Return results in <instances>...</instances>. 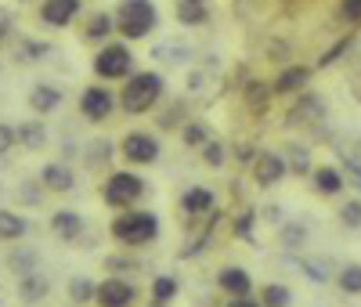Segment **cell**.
I'll list each match as a JSON object with an SVG mask.
<instances>
[{
	"label": "cell",
	"instance_id": "obj_1",
	"mask_svg": "<svg viewBox=\"0 0 361 307\" xmlns=\"http://www.w3.org/2000/svg\"><path fill=\"white\" fill-rule=\"evenodd\" d=\"M163 90H166L163 73L141 69V73L123 80V87H119V95H116V109H123L127 116H145V112H152L159 105Z\"/></svg>",
	"mask_w": 361,
	"mask_h": 307
},
{
	"label": "cell",
	"instance_id": "obj_2",
	"mask_svg": "<svg viewBox=\"0 0 361 307\" xmlns=\"http://www.w3.org/2000/svg\"><path fill=\"white\" fill-rule=\"evenodd\" d=\"M109 235L123 246V250H145V246H152L159 239V217L152 210H141V206L123 210L112 217Z\"/></svg>",
	"mask_w": 361,
	"mask_h": 307
},
{
	"label": "cell",
	"instance_id": "obj_3",
	"mask_svg": "<svg viewBox=\"0 0 361 307\" xmlns=\"http://www.w3.org/2000/svg\"><path fill=\"white\" fill-rule=\"evenodd\" d=\"M145 192H148V181H145L137 170H130V167L109 170L105 181H102V203H105L109 210H116V213L134 210V206L145 199Z\"/></svg>",
	"mask_w": 361,
	"mask_h": 307
},
{
	"label": "cell",
	"instance_id": "obj_4",
	"mask_svg": "<svg viewBox=\"0 0 361 307\" xmlns=\"http://www.w3.org/2000/svg\"><path fill=\"white\" fill-rule=\"evenodd\" d=\"M112 22H116V33L123 37V44L130 40H145L152 29L159 25V8L152 0H119V8L112 11Z\"/></svg>",
	"mask_w": 361,
	"mask_h": 307
},
{
	"label": "cell",
	"instance_id": "obj_5",
	"mask_svg": "<svg viewBox=\"0 0 361 307\" xmlns=\"http://www.w3.org/2000/svg\"><path fill=\"white\" fill-rule=\"evenodd\" d=\"M90 69H94L98 83L134 76L137 69H134V51H130V44H123V40H109V44H102L98 54H94V61H90Z\"/></svg>",
	"mask_w": 361,
	"mask_h": 307
},
{
	"label": "cell",
	"instance_id": "obj_6",
	"mask_svg": "<svg viewBox=\"0 0 361 307\" xmlns=\"http://www.w3.org/2000/svg\"><path fill=\"white\" fill-rule=\"evenodd\" d=\"M116 152L123 156V163H127L130 170H137V167H152V163H159L163 145H159V138H156L152 131H127L123 138H119Z\"/></svg>",
	"mask_w": 361,
	"mask_h": 307
},
{
	"label": "cell",
	"instance_id": "obj_7",
	"mask_svg": "<svg viewBox=\"0 0 361 307\" xmlns=\"http://www.w3.org/2000/svg\"><path fill=\"white\" fill-rule=\"evenodd\" d=\"M286 177H289L286 174V159H282V152H275V148H260L257 159L250 163V181L257 184L260 192L275 188V184H282Z\"/></svg>",
	"mask_w": 361,
	"mask_h": 307
},
{
	"label": "cell",
	"instance_id": "obj_8",
	"mask_svg": "<svg viewBox=\"0 0 361 307\" xmlns=\"http://www.w3.org/2000/svg\"><path fill=\"white\" fill-rule=\"evenodd\" d=\"M137 303V286L134 279H116L105 275L94 289V307H134Z\"/></svg>",
	"mask_w": 361,
	"mask_h": 307
},
{
	"label": "cell",
	"instance_id": "obj_9",
	"mask_svg": "<svg viewBox=\"0 0 361 307\" xmlns=\"http://www.w3.org/2000/svg\"><path fill=\"white\" fill-rule=\"evenodd\" d=\"M116 112V95H112V87H102V83H90L83 95H80V116L87 123H105L112 119Z\"/></svg>",
	"mask_w": 361,
	"mask_h": 307
},
{
	"label": "cell",
	"instance_id": "obj_10",
	"mask_svg": "<svg viewBox=\"0 0 361 307\" xmlns=\"http://www.w3.org/2000/svg\"><path fill=\"white\" fill-rule=\"evenodd\" d=\"M311 76H314V69H311V66H282V69H279V76L271 80V95H275V98L304 95V90L311 87Z\"/></svg>",
	"mask_w": 361,
	"mask_h": 307
},
{
	"label": "cell",
	"instance_id": "obj_11",
	"mask_svg": "<svg viewBox=\"0 0 361 307\" xmlns=\"http://www.w3.org/2000/svg\"><path fill=\"white\" fill-rule=\"evenodd\" d=\"M76 174H73V167L69 163H62V159H54V163H44L40 167V174H37V184L44 192H51V195H69L73 188H76Z\"/></svg>",
	"mask_w": 361,
	"mask_h": 307
},
{
	"label": "cell",
	"instance_id": "obj_12",
	"mask_svg": "<svg viewBox=\"0 0 361 307\" xmlns=\"http://www.w3.org/2000/svg\"><path fill=\"white\" fill-rule=\"evenodd\" d=\"M217 289L228 296V300H238V296H253L257 293V282H253V275L246 267H238V264H228L217 271Z\"/></svg>",
	"mask_w": 361,
	"mask_h": 307
},
{
	"label": "cell",
	"instance_id": "obj_13",
	"mask_svg": "<svg viewBox=\"0 0 361 307\" xmlns=\"http://www.w3.org/2000/svg\"><path fill=\"white\" fill-rule=\"evenodd\" d=\"M318 119H325V98L314 95V90L307 87L304 95H296L286 123H289V127H307V123H318Z\"/></svg>",
	"mask_w": 361,
	"mask_h": 307
},
{
	"label": "cell",
	"instance_id": "obj_14",
	"mask_svg": "<svg viewBox=\"0 0 361 307\" xmlns=\"http://www.w3.org/2000/svg\"><path fill=\"white\" fill-rule=\"evenodd\" d=\"M177 206H180V213H185L188 221H199V217H206V213H214V210H217V195L209 192L206 184H192V188L180 192Z\"/></svg>",
	"mask_w": 361,
	"mask_h": 307
},
{
	"label": "cell",
	"instance_id": "obj_15",
	"mask_svg": "<svg viewBox=\"0 0 361 307\" xmlns=\"http://www.w3.org/2000/svg\"><path fill=\"white\" fill-rule=\"evenodd\" d=\"M311 184H314V192L318 195H343V188H347V174H343V167H333V163H325V167H314L311 170Z\"/></svg>",
	"mask_w": 361,
	"mask_h": 307
},
{
	"label": "cell",
	"instance_id": "obj_16",
	"mask_svg": "<svg viewBox=\"0 0 361 307\" xmlns=\"http://www.w3.org/2000/svg\"><path fill=\"white\" fill-rule=\"evenodd\" d=\"M80 15V0H44L40 4V22L51 29H66Z\"/></svg>",
	"mask_w": 361,
	"mask_h": 307
},
{
	"label": "cell",
	"instance_id": "obj_17",
	"mask_svg": "<svg viewBox=\"0 0 361 307\" xmlns=\"http://www.w3.org/2000/svg\"><path fill=\"white\" fill-rule=\"evenodd\" d=\"M51 235L58 239V242H76L80 235H83V217L76 210H54L51 213Z\"/></svg>",
	"mask_w": 361,
	"mask_h": 307
},
{
	"label": "cell",
	"instance_id": "obj_18",
	"mask_svg": "<svg viewBox=\"0 0 361 307\" xmlns=\"http://www.w3.org/2000/svg\"><path fill=\"white\" fill-rule=\"evenodd\" d=\"M282 159H286V174H289V177H311V170H314L311 148L300 145V141H289V145H286Z\"/></svg>",
	"mask_w": 361,
	"mask_h": 307
},
{
	"label": "cell",
	"instance_id": "obj_19",
	"mask_svg": "<svg viewBox=\"0 0 361 307\" xmlns=\"http://www.w3.org/2000/svg\"><path fill=\"white\" fill-rule=\"evenodd\" d=\"M58 105H62V87L37 83L33 90H29V109H33V116H51Z\"/></svg>",
	"mask_w": 361,
	"mask_h": 307
},
{
	"label": "cell",
	"instance_id": "obj_20",
	"mask_svg": "<svg viewBox=\"0 0 361 307\" xmlns=\"http://www.w3.org/2000/svg\"><path fill=\"white\" fill-rule=\"evenodd\" d=\"M15 141H18L25 152L47 148V127H44V119H22L18 127H15Z\"/></svg>",
	"mask_w": 361,
	"mask_h": 307
},
{
	"label": "cell",
	"instance_id": "obj_21",
	"mask_svg": "<svg viewBox=\"0 0 361 307\" xmlns=\"http://www.w3.org/2000/svg\"><path fill=\"white\" fill-rule=\"evenodd\" d=\"M47 293H51V282L44 279L40 271L22 275V279H18V300H22V303H44Z\"/></svg>",
	"mask_w": 361,
	"mask_h": 307
},
{
	"label": "cell",
	"instance_id": "obj_22",
	"mask_svg": "<svg viewBox=\"0 0 361 307\" xmlns=\"http://www.w3.org/2000/svg\"><path fill=\"white\" fill-rule=\"evenodd\" d=\"M253 296L260 307H293V289L286 282H264V286H257Z\"/></svg>",
	"mask_w": 361,
	"mask_h": 307
},
{
	"label": "cell",
	"instance_id": "obj_23",
	"mask_svg": "<svg viewBox=\"0 0 361 307\" xmlns=\"http://www.w3.org/2000/svg\"><path fill=\"white\" fill-rule=\"evenodd\" d=\"M209 138H214V127H209L206 119H185L180 123V141H185V148L199 152Z\"/></svg>",
	"mask_w": 361,
	"mask_h": 307
},
{
	"label": "cell",
	"instance_id": "obj_24",
	"mask_svg": "<svg viewBox=\"0 0 361 307\" xmlns=\"http://www.w3.org/2000/svg\"><path fill=\"white\" fill-rule=\"evenodd\" d=\"M29 231V221L15 210H0V242H22Z\"/></svg>",
	"mask_w": 361,
	"mask_h": 307
},
{
	"label": "cell",
	"instance_id": "obj_25",
	"mask_svg": "<svg viewBox=\"0 0 361 307\" xmlns=\"http://www.w3.org/2000/svg\"><path fill=\"white\" fill-rule=\"evenodd\" d=\"M112 33H116V22H112V15H109V11H94V15L87 18L83 37H87L90 44H105Z\"/></svg>",
	"mask_w": 361,
	"mask_h": 307
},
{
	"label": "cell",
	"instance_id": "obj_26",
	"mask_svg": "<svg viewBox=\"0 0 361 307\" xmlns=\"http://www.w3.org/2000/svg\"><path fill=\"white\" fill-rule=\"evenodd\" d=\"M257 206H246V210H238L235 213V221H231V235L238 242H257Z\"/></svg>",
	"mask_w": 361,
	"mask_h": 307
},
{
	"label": "cell",
	"instance_id": "obj_27",
	"mask_svg": "<svg viewBox=\"0 0 361 307\" xmlns=\"http://www.w3.org/2000/svg\"><path fill=\"white\" fill-rule=\"evenodd\" d=\"M94 289H98V282L87 279V275H76V279H69V286H66L69 307H87V303H94Z\"/></svg>",
	"mask_w": 361,
	"mask_h": 307
},
{
	"label": "cell",
	"instance_id": "obj_28",
	"mask_svg": "<svg viewBox=\"0 0 361 307\" xmlns=\"http://www.w3.org/2000/svg\"><path fill=\"white\" fill-rule=\"evenodd\" d=\"M8 271L15 275V279H22V275H33L37 271V250H29V246H18L8 253Z\"/></svg>",
	"mask_w": 361,
	"mask_h": 307
},
{
	"label": "cell",
	"instance_id": "obj_29",
	"mask_svg": "<svg viewBox=\"0 0 361 307\" xmlns=\"http://www.w3.org/2000/svg\"><path fill=\"white\" fill-rule=\"evenodd\" d=\"M173 18H177L180 25L195 29V25H206V22H209V8H206V4H192V0H177Z\"/></svg>",
	"mask_w": 361,
	"mask_h": 307
},
{
	"label": "cell",
	"instance_id": "obj_30",
	"mask_svg": "<svg viewBox=\"0 0 361 307\" xmlns=\"http://www.w3.org/2000/svg\"><path fill=\"white\" fill-rule=\"evenodd\" d=\"M177 279L173 275H156L152 279V286H148V300H152V307H166L173 296H177Z\"/></svg>",
	"mask_w": 361,
	"mask_h": 307
},
{
	"label": "cell",
	"instance_id": "obj_31",
	"mask_svg": "<svg viewBox=\"0 0 361 307\" xmlns=\"http://www.w3.org/2000/svg\"><path fill=\"white\" fill-rule=\"evenodd\" d=\"M105 267H109V275H116V279H134V275L141 271V260L130 257V250L127 253H109Z\"/></svg>",
	"mask_w": 361,
	"mask_h": 307
},
{
	"label": "cell",
	"instance_id": "obj_32",
	"mask_svg": "<svg viewBox=\"0 0 361 307\" xmlns=\"http://www.w3.org/2000/svg\"><path fill=\"white\" fill-rule=\"evenodd\" d=\"M271 98H275V95H271V83H264V80H250V83L243 87V102H246L253 112H264Z\"/></svg>",
	"mask_w": 361,
	"mask_h": 307
},
{
	"label": "cell",
	"instance_id": "obj_33",
	"mask_svg": "<svg viewBox=\"0 0 361 307\" xmlns=\"http://www.w3.org/2000/svg\"><path fill=\"white\" fill-rule=\"evenodd\" d=\"M304 242H307V228L300 221H286L279 228V246L282 250H304Z\"/></svg>",
	"mask_w": 361,
	"mask_h": 307
},
{
	"label": "cell",
	"instance_id": "obj_34",
	"mask_svg": "<svg viewBox=\"0 0 361 307\" xmlns=\"http://www.w3.org/2000/svg\"><path fill=\"white\" fill-rule=\"evenodd\" d=\"M336 289L347 296H361V264H343L336 271Z\"/></svg>",
	"mask_w": 361,
	"mask_h": 307
},
{
	"label": "cell",
	"instance_id": "obj_35",
	"mask_svg": "<svg viewBox=\"0 0 361 307\" xmlns=\"http://www.w3.org/2000/svg\"><path fill=\"white\" fill-rule=\"evenodd\" d=\"M112 156H116L112 141H105V138H98V141H87V167H90V170L109 167V163H112Z\"/></svg>",
	"mask_w": 361,
	"mask_h": 307
},
{
	"label": "cell",
	"instance_id": "obj_36",
	"mask_svg": "<svg viewBox=\"0 0 361 307\" xmlns=\"http://www.w3.org/2000/svg\"><path fill=\"white\" fill-rule=\"evenodd\" d=\"M199 156H202V163L206 167H214V170H221L224 163H228V145L221 141V138H209L202 148H199Z\"/></svg>",
	"mask_w": 361,
	"mask_h": 307
},
{
	"label": "cell",
	"instance_id": "obj_37",
	"mask_svg": "<svg viewBox=\"0 0 361 307\" xmlns=\"http://www.w3.org/2000/svg\"><path fill=\"white\" fill-rule=\"evenodd\" d=\"M350 47H354V37H343V40H336V44L329 47V51H322V58L314 61L311 69H329V66H336V61H340V58H343Z\"/></svg>",
	"mask_w": 361,
	"mask_h": 307
},
{
	"label": "cell",
	"instance_id": "obj_38",
	"mask_svg": "<svg viewBox=\"0 0 361 307\" xmlns=\"http://www.w3.org/2000/svg\"><path fill=\"white\" fill-rule=\"evenodd\" d=\"M340 224H343V228H350V231H357V228H361V195H354V199H343V203H340Z\"/></svg>",
	"mask_w": 361,
	"mask_h": 307
},
{
	"label": "cell",
	"instance_id": "obj_39",
	"mask_svg": "<svg viewBox=\"0 0 361 307\" xmlns=\"http://www.w3.org/2000/svg\"><path fill=\"white\" fill-rule=\"evenodd\" d=\"M300 271H304L307 279H314V282H329V279H333V271L325 267V257H304V260H300Z\"/></svg>",
	"mask_w": 361,
	"mask_h": 307
},
{
	"label": "cell",
	"instance_id": "obj_40",
	"mask_svg": "<svg viewBox=\"0 0 361 307\" xmlns=\"http://www.w3.org/2000/svg\"><path fill=\"white\" fill-rule=\"evenodd\" d=\"M47 51H51L47 44H40V40H29V44H22V47H18V61H22V66H29V61H40Z\"/></svg>",
	"mask_w": 361,
	"mask_h": 307
},
{
	"label": "cell",
	"instance_id": "obj_41",
	"mask_svg": "<svg viewBox=\"0 0 361 307\" xmlns=\"http://www.w3.org/2000/svg\"><path fill=\"white\" fill-rule=\"evenodd\" d=\"M340 18L347 25H361V0H340Z\"/></svg>",
	"mask_w": 361,
	"mask_h": 307
},
{
	"label": "cell",
	"instance_id": "obj_42",
	"mask_svg": "<svg viewBox=\"0 0 361 307\" xmlns=\"http://www.w3.org/2000/svg\"><path fill=\"white\" fill-rule=\"evenodd\" d=\"M15 127L11 123H0V156H8V152H15Z\"/></svg>",
	"mask_w": 361,
	"mask_h": 307
},
{
	"label": "cell",
	"instance_id": "obj_43",
	"mask_svg": "<svg viewBox=\"0 0 361 307\" xmlns=\"http://www.w3.org/2000/svg\"><path fill=\"white\" fill-rule=\"evenodd\" d=\"M231 152H235V159L243 163V167H250V163L257 159V152H260V148H257V145H250V141H243V145H235Z\"/></svg>",
	"mask_w": 361,
	"mask_h": 307
},
{
	"label": "cell",
	"instance_id": "obj_44",
	"mask_svg": "<svg viewBox=\"0 0 361 307\" xmlns=\"http://www.w3.org/2000/svg\"><path fill=\"white\" fill-rule=\"evenodd\" d=\"M11 29H15V15H11L8 8H0V44L11 37Z\"/></svg>",
	"mask_w": 361,
	"mask_h": 307
},
{
	"label": "cell",
	"instance_id": "obj_45",
	"mask_svg": "<svg viewBox=\"0 0 361 307\" xmlns=\"http://www.w3.org/2000/svg\"><path fill=\"white\" fill-rule=\"evenodd\" d=\"M228 307H260L257 296H238V300H228Z\"/></svg>",
	"mask_w": 361,
	"mask_h": 307
},
{
	"label": "cell",
	"instance_id": "obj_46",
	"mask_svg": "<svg viewBox=\"0 0 361 307\" xmlns=\"http://www.w3.org/2000/svg\"><path fill=\"white\" fill-rule=\"evenodd\" d=\"M264 221L279 224V221H282V210H279V206H267V210H264Z\"/></svg>",
	"mask_w": 361,
	"mask_h": 307
},
{
	"label": "cell",
	"instance_id": "obj_47",
	"mask_svg": "<svg viewBox=\"0 0 361 307\" xmlns=\"http://www.w3.org/2000/svg\"><path fill=\"white\" fill-rule=\"evenodd\" d=\"M192 4H206V0H192Z\"/></svg>",
	"mask_w": 361,
	"mask_h": 307
}]
</instances>
